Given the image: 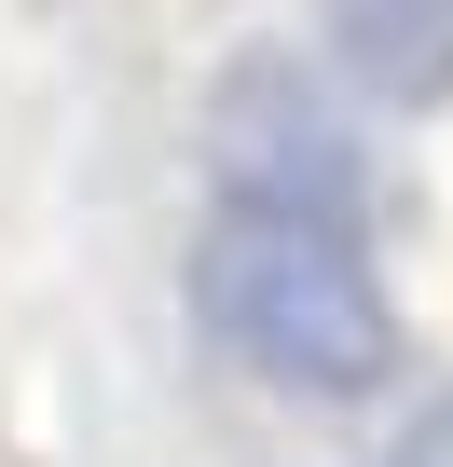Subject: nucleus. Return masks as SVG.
<instances>
[{
  "label": "nucleus",
  "mask_w": 453,
  "mask_h": 467,
  "mask_svg": "<svg viewBox=\"0 0 453 467\" xmlns=\"http://www.w3.org/2000/svg\"><path fill=\"white\" fill-rule=\"evenodd\" d=\"M385 467H453V385H439V412H412V426H398V453H385Z\"/></svg>",
  "instance_id": "nucleus-4"
},
{
  "label": "nucleus",
  "mask_w": 453,
  "mask_h": 467,
  "mask_svg": "<svg viewBox=\"0 0 453 467\" xmlns=\"http://www.w3.org/2000/svg\"><path fill=\"white\" fill-rule=\"evenodd\" d=\"M192 330L275 399H385L398 371V303L357 262V234L248 220V206L192 234Z\"/></svg>",
  "instance_id": "nucleus-1"
},
{
  "label": "nucleus",
  "mask_w": 453,
  "mask_h": 467,
  "mask_svg": "<svg viewBox=\"0 0 453 467\" xmlns=\"http://www.w3.org/2000/svg\"><path fill=\"white\" fill-rule=\"evenodd\" d=\"M206 165H220V206H248V220H316V234H357L371 220V151L330 110V69H303V56L220 69Z\"/></svg>",
  "instance_id": "nucleus-2"
},
{
  "label": "nucleus",
  "mask_w": 453,
  "mask_h": 467,
  "mask_svg": "<svg viewBox=\"0 0 453 467\" xmlns=\"http://www.w3.org/2000/svg\"><path fill=\"white\" fill-rule=\"evenodd\" d=\"M316 69L371 110H453V0H316Z\"/></svg>",
  "instance_id": "nucleus-3"
}]
</instances>
